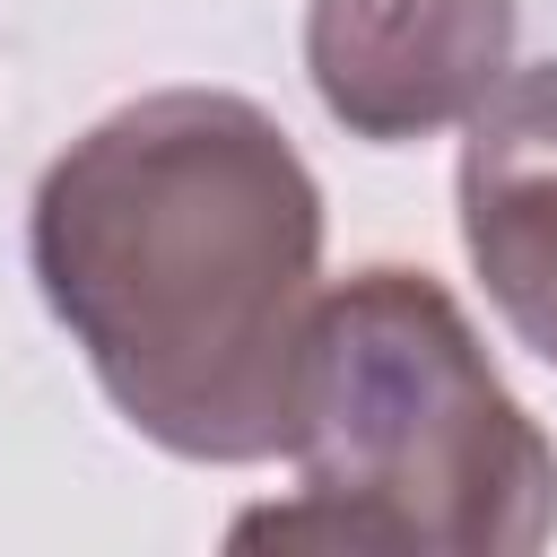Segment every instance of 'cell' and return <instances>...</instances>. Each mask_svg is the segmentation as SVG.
Returning a JSON list of instances; mask_svg holds the SVG:
<instances>
[{"label":"cell","mask_w":557,"mask_h":557,"mask_svg":"<svg viewBox=\"0 0 557 557\" xmlns=\"http://www.w3.org/2000/svg\"><path fill=\"white\" fill-rule=\"evenodd\" d=\"M513 0H313L305 70L339 131L435 139L470 122L513 70Z\"/></svg>","instance_id":"cell-3"},{"label":"cell","mask_w":557,"mask_h":557,"mask_svg":"<svg viewBox=\"0 0 557 557\" xmlns=\"http://www.w3.org/2000/svg\"><path fill=\"white\" fill-rule=\"evenodd\" d=\"M461 244L505 331L557 366V61L505 70L461 122Z\"/></svg>","instance_id":"cell-4"},{"label":"cell","mask_w":557,"mask_h":557,"mask_svg":"<svg viewBox=\"0 0 557 557\" xmlns=\"http://www.w3.org/2000/svg\"><path fill=\"white\" fill-rule=\"evenodd\" d=\"M287 461L305 487L244 513L235 548L531 557L557 531V444L505 392L470 313L400 261L322 287Z\"/></svg>","instance_id":"cell-2"},{"label":"cell","mask_w":557,"mask_h":557,"mask_svg":"<svg viewBox=\"0 0 557 557\" xmlns=\"http://www.w3.org/2000/svg\"><path fill=\"white\" fill-rule=\"evenodd\" d=\"M35 287L104 400L174 461L287 453L322 305V183L226 87H157L78 131L26 218Z\"/></svg>","instance_id":"cell-1"}]
</instances>
